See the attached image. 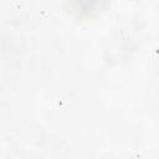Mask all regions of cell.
<instances>
[{
  "mask_svg": "<svg viewBox=\"0 0 159 159\" xmlns=\"http://www.w3.org/2000/svg\"><path fill=\"white\" fill-rule=\"evenodd\" d=\"M96 0H78V6H83L84 10H92L93 5L96 4Z\"/></svg>",
  "mask_w": 159,
  "mask_h": 159,
  "instance_id": "cell-1",
  "label": "cell"
}]
</instances>
